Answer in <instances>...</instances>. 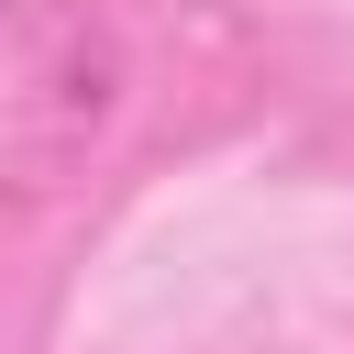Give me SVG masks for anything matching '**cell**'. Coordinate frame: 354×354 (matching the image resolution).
I'll return each mask as SVG.
<instances>
[{
    "instance_id": "6da1fadb",
    "label": "cell",
    "mask_w": 354,
    "mask_h": 354,
    "mask_svg": "<svg viewBox=\"0 0 354 354\" xmlns=\"http://www.w3.org/2000/svg\"><path fill=\"white\" fill-rule=\"evenodd\" d=\"M133 55L100 0H0V288L88 188Z\"/></svg>"
}]
</instances>
